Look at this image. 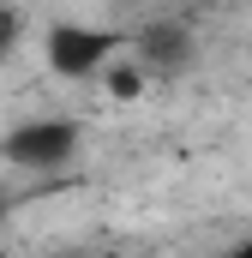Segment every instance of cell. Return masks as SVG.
<instances>
[{"mask_svg": "<svg viewBox=\"0 0 252 258\" xmlns=\"http://www.w3.org/2000/svg\"><path fill=\"white\" fill-rule=\"evenodd\" d=\"M126 48H132V42H126L120 30L84 24V18H60V24H48V36H42V66H48L54 78H102Z\"/></svg>", "mask_w": 252, "mask_h": 258, "instance_id": "6da1fadb", "label": "cell"}, {"mask_svg": "<svg viewBox=\"0 0 252 258\" xmlns=\"http://www.w3.org/2000/svg\"><path fill=\"white\" fill-rule=\"evenodd\" d=\"M234 258H252V240H246V246H234Z\"/></svg>", "mask_w": 252, "mask_h": 258, "instance_id": "5b68a950", "label": "cell"}, {"mask_svg": "<svg viewBox=\"0 0 252 258\" xmlns=\"http://www.w3.org/2000/svg\"><path fill=\"white\" fill-rule=\"evenodd\" d=\"M78 144H84L78 120H24V126H12L0 138V156H6L12 168L54 174V168H66V162L78 156Z\"/></svg>", "mask_w": 252, "mask_h": 258, "instance_id": "7a4b0ae2", "label": "cell"}, {"mask_svg": "<svg viewBox=\"0 0 252 258\" xmlns=\"http://www.w3.org/2000/svg\"><path fill=\"white\" fill-rule=\"evenodd\" d=\"M144 84H150V72H144V66L132 60V48H126L120 60H114L108 72H102V90H108L114 102H138V96H144Z\"/></svg>", "mask_w": 252, "mask_h": 258, "instance_id": "277c9868", "label": "cell"}, {"mask_svg": "<svg viewBox=\"0 0 252 258\" xmlns=\"http://www.w3.org/2000/svg\"><path fill=\"white\" fill-rule=\"evenodd\" d=\"M132 60L144 72H180V66H192V30L186 24H144L132 36Z\"/></svg>", "mask_w": 252, "mask_h": 258, "instance_id": "3957f363", "label": "cell"}, {"mask_svg": "<svg viewBox=\"0 0 252 258\" xmlns=\"http://www.w3.org/2000/svg\"><path fill=\"white\" fill-rule=\"evenodd\" d=\"M0 12H12V0H0Z\"/></svg>", "mask_w": 252, "mask_h": 258, "instance_id": "8992f818", "label": "cell"}]
</instances>
